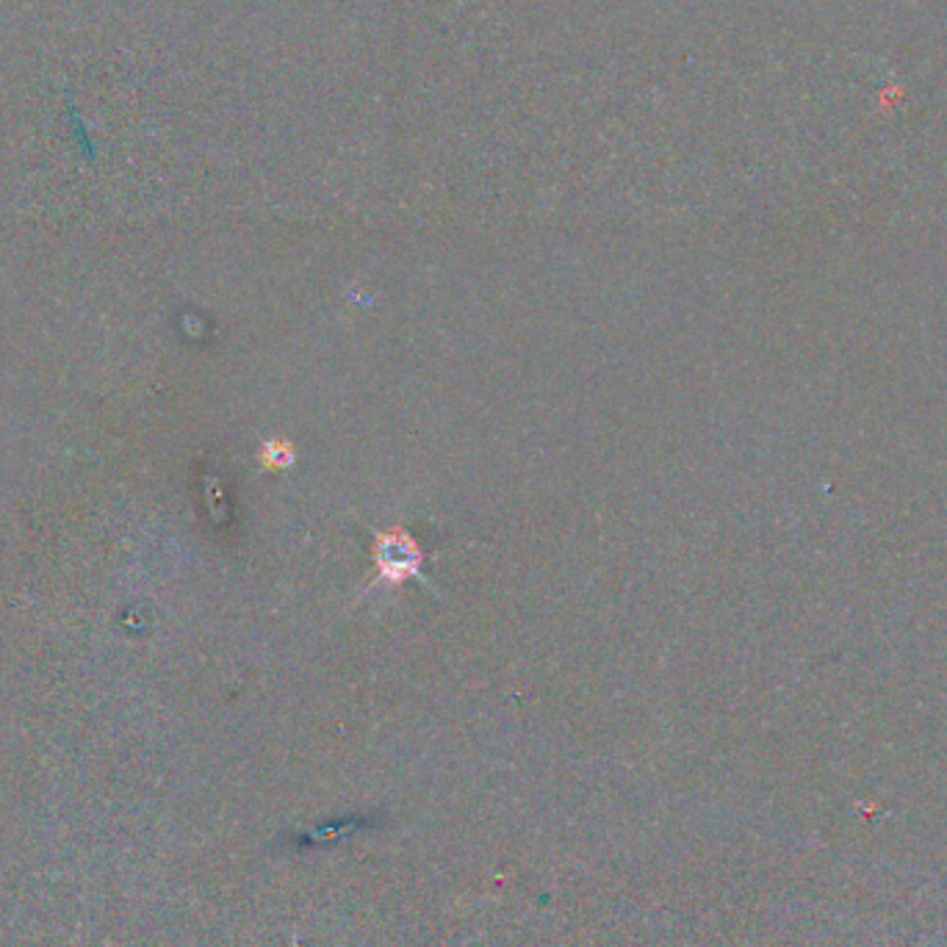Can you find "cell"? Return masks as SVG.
<instances>
[{"label":"cell","mask_w":947,"mask_h":947,"mask_svg":"<svg viewBox=\"0 0 947 947\" xmlns=\"http://www.w3.org/2000/svg\"><path fill=\"white\" fill-rule=\"evenodd\" d=\"M419 563V552L411 543V538H382L380 543V566L391 579L411 577L413 568Z\"/></svg>","instance_id":"cell-1"}]
</instances>
